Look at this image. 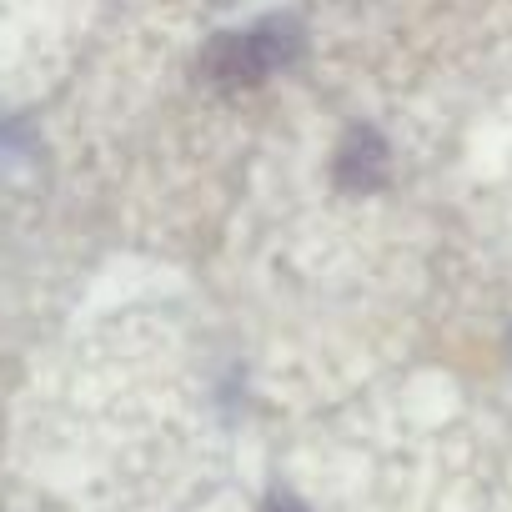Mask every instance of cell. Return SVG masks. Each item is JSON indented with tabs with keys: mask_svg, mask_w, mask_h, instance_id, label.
<instances>
[{
	"mask_svg": "<svg viewBox=\"0 0 512 512\" xmlns=\"http://www.w3.org/2000/svg\"><path fill=\"white\" fill-rule=\"evenodd\" d=\"M292 51L297 46L277 26H267V31H251V36H221L216 51L206 56V66L226 86H251V81H262L267 71H277Z\"/></svg>",
	"mask_w": 512,
	"mask_h": 512,
	"instance_id": "cell-1",
	"label": "cell"
},
{
	"mask_svg": "<svg viewBox=\"0 0 512 512\" xmlns=\"http://www.w3.org/2000/svg\"><path fill=\"white\" fill-rule=\"evenodd\" d=\"M387 176V146L377 131H352L347 146L337 151V181L347 191H372Z\"/></svg>",
	"mask_w": 512,
	"mask_h": 512,
	"instance_id": "cell-2",
	"label": "cell"
},
{
	"mask_svg": "<svg viewBox=\"0 0 512 512\" xmlns=\"http://www.w3.org/2000/svg\"><path fill=\"white\" fill-rule=\"evenodd\" d=\"M267 512H302V507H297V502H292V497H277V502H272V507H267Z\"/></svg>",
	"mask_w": 512,
	"mask_h": 512,
	"instance_id": "cell-3",
	"label": "cell"
}]
</instances>
